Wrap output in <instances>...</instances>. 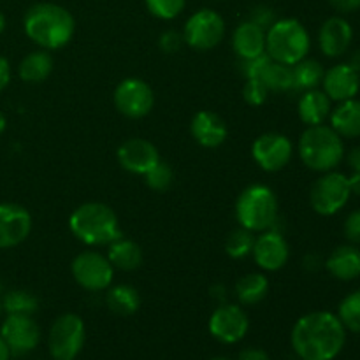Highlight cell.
Wrapping results in <instances>:
<instances>
[{"label": "cell", "mask_w": 360, "mask_h": 360, "mask_svg": "<svg viewBox=\"0 0 360 360\" xmlns=\"http://www.w3.org/2000/svg\"><path fill=\"white\" fill-rule=\"evenodd\" d=\"M347 341V329L338 315L313 311L295 322L290 343L295 355L302 360H334Z\"/></svg>", "instance_id": "obj_1"}, {"label": "cell", "mask_w": 360, "mask_h": 360, "mask_svg": "<svg viewBox=\"0 0 360 360\" xmlns=\"http://www.w3.org/2000/svg\"><path fill=\"white\" fill-rule=\"evenodd\" d=\"M27 37L46 51L62 49L72 41L76 21L65 7L51 2L32 6L23 18Z\"/></svg>", "instance_id": "obj_2"}, {"label": "cell", "mask_w": 360, "mask_h": 360, "mask_svg": "<svg viewBox=\"0 0 360 360\" xmlns=\"http://www.w3.org/2000/svg\"><path fill=\"white\" fill-rule=\"evenodd\" d=\"M69 229L74 238L86 246H109L122 238L120 221L112 207L104 202H84L69 217Z\"/></svg>", "instance_id": "obj_3"}, {"label": "cell", "mask_w": 360, "mask_h": 360, "mask_svg": "<svg viewBox=\"0 0 360 360\" xmlns=\"http://www.w3.org/2000/svg\"><path fill=\"white\" fill-rule=\"evenodd\" d=\"M302 164L315 172L336 171L345 158L343 137L330 125L308 127L297 144Z\"/></svg>", "instance_id": "obj_4"}, {"label": "cell", "mask_w": 360, "mask_h": 360, "mask_svg": "<svg viewBox=\"0 0 360 360\" xmlns=\"http://www.w3.org/2000/svg\"><path fill=\"white\" fill-rule=\"evenodd\" d=\"M234 213L239 227L259 234L276 227L280 204L276 193L267 185H250L239 193Z\"/></svg>", "instance_id": "obj_5"}, {"label": "cell", "mask_w": 360, "mask_h": 360, "mask_svg": "<svg viewBox=\"0 0 360 360\" xmlns=\"http://www.w3.org/2000/svg\"><path fill=\"white\" fill-rule=\"evenodd\" d=\"M309 49L311 37L299 20L281 18L266 30V53L274 62L292 67L304 60Z\"/></svg>", "instance_id": "obj_6"}, {"label": "cell", "mask_w": 360, "mask_h": 360, "mask_svg": "<svg viewBox=\"0 0 360 360\" xmlns=\"http://www.w3.org/2000/svg\"><path fill=\"white\" fill-rule=\"evenodd\" d=\"M86 340V327L76 313H63L51 323L48 350L53 360H76Z\"/></svg>", "instance_id": "obj_7"}, {"label": "cell", "mask_w": 360, "mask_h": 360, "mask_svg": "<svg viewBox=\"0 0 360 360\" xmlns=\"http://www.w3.org/2000/svg\"><path fill=\"white\" fill-rule=\"evenodd\" d=\"M352 197L348 176L343 172H322L309 190V204L320 217H333L340 213Z\"/></svg>", "instance_id": "obj_8"}, {"label": "cell", "mask_w": 360, "mask_h": 360, "mask_svg": "<svg viewBox=\"0 0 360 360\" xmlns=\"http://www.w3.org/2000/svg\"><path fill=\"white\" fill-rule=\"evenodd\" d=\"M74 281L86 292H105L115 280V267L108 255L97 250H86L74 257L70 264Z\"/></svg>", "instance_id": "obj_9"}, {"label": "cell", "mask_w": 360, "mask_h": 360, "mask_svg": "<svg viewBox=\"0 0 360 360\" xmlns=\"http://www.w3.org/2000/svg\"><path fill=\"white\" fill-rule=\"evenodd\" d=\"M181 34L188 48L195 51H210L224 41L225 21L217 11L199 9L186 20Z\"/></svg>", "instance_id": "obj_10"}, {"label": "cell", "mask_w": 360, "mask_h": 360, "mask_svg": "<svg viewBox=\"0 0 360 360\" xmlns=\"http://www.w3.org/2000/svg\"><path fill=\"white\" fill-rule=\"evenodd\" d=\"M112 102L120 115L139 120L151 112L155 105V91L146 81L139 77H127L120 81L112 94Z\"/></svg>", "instance_id": "obj_11"}, {"label": "cell", "mask_w": 360, "mask_h": 360, "mask_svg": "<svg viewBox=\"0 0 360 360\" xmlns=\"http://www.w3.org/2000/svg\"><path fill=\"white\" fill-rule=\"evenodd\" d=\"M210 334L217 341L225 345H234L245 340L250 329V319L241 304L221 302L211 313L207 322Z\"/></svg>", "instance_id": "obj_12"}, {"label": "cell", "mask_w": 360, "mask_h": 360, "mask_svg": "<svg viewBox=\"0 0 360 360\" xmlns=\"http://www.w3.org/2000/svg\"><path fill=\"white\" fill-rule=\"evenodd\" d=\"M252 157L262 171H283L294 158V143L285 134L266 132L253 141Z\"/></svg>", "instance_id": "obj_13"}, {"label": "cell", "mask_w": 360, "mask_h": 360, "mask_svg": "<svg viewBox=\"0 0 360 360\" xmlns=\"http://www.w3.org/2000/svg\"><path fill=\"white\" fill-rule=\"evenodd\" d=\"M252 257L259 269L266 273H276L287 266L290 259V246L281 232H278L276 229H269L255 236Z\"/></svg>", "instance_id": "obj_14"}, {"label": "cell", "mask_w": 360, "mask_h": 360, "mask_svg": "<svg viewBox=\"0 0 360 360\" xmlns=\"http://www.w3.org/2000/svg\"><path fill=\"white\" fill-rule=\"evenodd\" d=\"M0 336L9 347L11 355L30 354L41 341V329L34 316L7 315L0 327Z\"/></svg>", "instance_id": "obj_15"}, {"label": "cell", "mask_w": 360, "mask_h": 360, "mask_svg": "<svg viewBox=\"0 0 360 360\" xmlns=\"http://www.w3.org/2000/svg\"><path fill=\"white\" fill-rule=\"evenodd\" d=\"M118 164L130 174L144 176L162 160L157 146L143 137H130L116 151Z\"/></svg>", "instance_id": "obj_16"}, {"label": "cell", "mask_w": 360, "mask_h": 360, "mask_svg": "<svg viewBox=\"0 0 360 360\" xmlns=\"http://www.w3.org/2000/svg\"><path fill=\"white\" fill-rule=\"evenodd\" d=\"M32 232V214L27 207L0 202V250H9L27 241Z\"/></svg>", "instance_id": "obj_17"}, {"label": "cell", "mask_w": 360, "mask_h": 360, "mask_svg": "<svg viewBox=\"0 0 360 360\" xmlns=\"http://www.w3.org/2000/svg\"><path fill=\"white\" fill-rule=\"evenodd\" d=\"M322 90L333 102L355 98L360 90V72L350 63H338L323 72Z\"/></svg>", "instance_id": "obj_18"}, {"label": "cell", "mask_w": 360, "mask_h": 360, "mask_svg": "<svg viewBox=\"0 0 360 360\" xmlns=\"http://www.w3.org/2000/svg\"><path fill=\"white\" fill-rule=\"evenodd\" d=\"M190 134L199 146L217 150L227 141L229 129L224 118L213 111H199L190 122Z\"/></svg>", "instance_id": "obj_19"}, {"label": "cell", "mask_w": 360, "mask_h": 360, "mask_svg": "<svg viewBox=\"0 0 360 360\" xmlns=\"http://www.w3.org/2000/svg\"><path fill=\"white\" fill-rule=\"evenodd\" d=\"M354 39V28L345 18L333 16L323 21L319 30L320 51L329 58H338L348 51Z\"/></svg>", "instance_id": "obj_20"}, {"label": "cell", "mask_w": 360, "mask_h": 360, "mask_svg": "<svg viewBox=\"0 0 360 360\" xmlns=\"http://www.w3.org/2000/svg\"><path fill=\"white\" fill-rule=\"evenodd\" d=\"M232 49L239 60L264 55L266 53V30L250 20L243 21L232 34Z\"/></svg>", "instance_id": "obj_21"}, {"label": "cell", "mask_w": 360, "mask_h": 360, "mask_svg": "<svg viewBox=\"0 0 360 360\" xmlns=\"http://www.w3.org/2000/svg\"><path fill=\"white\" fill-rule=\"evenodd\" d=\"M327 273L340 281H352L360 276V248L357 245L338 246L326 260Z\"/></svg>", "instance_id": "obj_22"}, {"label": "cell", "mask_w": 360, "mask_h": 360, "mask_svg": "<svg viewBox=\"0 0 360 360\" xmlns=\"http://www.w3.org/2000/svg\"><path fill=\"white\" fill-rule=\"evenodd\" d=\"M330 111H333V101L327 97L326 91L319 90V88L302 91L297 102V115L306 127L326 123V120L330 116Z\"/></svg>", "instance_id": "obj_23"}, {"label": "cell", "mask_w": 360, "mask_h": 360, "mask_svg": "<svg viewBox=\"0 0 360 360\" xmlns=\"http://www.w3.org/2000/svg\"><path fill=\"white\" fill-rule=\"evenodd\" d=\"M330 127L340 134L343 139H355L360 137V101L338 102L336 108L330 111Z\"/></svg>", "instance_id": "obj_24"}, {"label": "cell", "mask_w": 360, "mask_h": 360, "mask_svg": "<svg viewBox=\"0 0 360 360\" xmlns=\"http://www.w3.org/2000/svg\"><path fill=\"white\" fill-rule=\"evenodd\" d=\"M108 259L115 271H123V273H130V271L139 269L143 264V250L132 239L118 238L108 246Z\"/></svg>", "instance_id": "obj_25"}, {"label": "cell", "mask_w": 360, "mask_h": 360, "mask_svg": "<svg viewBox=\"0 0 360 360\" xmlns=\"http://www.w3.org/2000/svg\"><path fill=\"white\" fill-rule=\"evenodd\" d=\"M53 67H55V60H53L51 51H46V49H35L30 51L18 65V76L21 81L28 84H37L42 81L48 79L53 72Z\"/></svg>", "instance_id": "obj_26"}, {"label": "cell", "mask_w": 360, "mask_h": 360, "mask_svg": "<svg viewBox=\"0 0 360 360\" xmlns=\"http://www.w3.org/2000/svg\"><path fill=\"white\" fill-rule=\"evenodd\" d=\"M234 294L241 306H255L269 294V280L264 273H248L236 281Z\"/></svg>", "instance_id": "obj_27"}, {"label": "cell", "mask_w": 360, "mask_h": 360, "mask_svg": "<svg viewBox=\"0 0 360 360\" xmlns=\"http://www.w3.org/2000/svg\"><path fill=\"white\" fill-rule=\"evenodd\" d=\"M105 304H108V308L115 315L130 316L139 309L141 295L137 288H134L132 285H111L105 290Z\"/></svg>", "instance_id": "obj_28"}, {"label": "cell", "mask_w": 360, "mask_h": 360, "mask_svg": "<svg viewBox=\"0 0 360 360\" xmlns=\"http://www.w3.org/2000/svg\"><path fill=\"white\" fill-rule=\"evenodd\" d=\"M323 67L316 60L308 58L301 60L292 65V76H294V91H308L319 88L323 79Z\"/></svg>", "instance_id": "obj_29"}, {"label": "cell", "mask_w": 360, "mask_h": 360, "mask_svg": "<svg viewBox=\"0 0 360 360\" xmlns=\"http://www.w3.org/2000/svg\"><path fill=\"white\" fill-rule=\"evenodd\" d=\"M260 79H262V83L266 84L269 91L285 94V91L294 90L292 67L285 65V63H280V62H274V60H271V62L267 63V67L264 69Z\"/></svg>", "instance_id": "obj_30"}, {"label": "cell", "mask_w": 360, "mask_h": 360, "mask_svg": "<svg viewBox=\"0 0 360 360\" xmlns=\"http://www.w3.org/2000/svg\"><path fill=\"white\" fill-rule=\"evenodd\" d=\"M2 309L7 315H30L39 309V301L34 294L27 290H11L4 295Z\"/></svg>", "instance_id": "obj_31"}, {"label": "cell", "mask_w": 360, "mask_h": 360, "mask_svg": "<svg viewBox=\"0 0 360 360\" xmlns=\"http://www.w3.org/2000/svg\"><path fill=\"white\" fill-rule=\"evenodd\" d=\"M255 234L248 229L238 227L225 239V253L234 260H243L252 255Z\"/></svg>", "instance_id": "obj_32"}, {"label": "cell", "mask_w": 360, "mask_h": 360, "mask_svg": "<svg viewBox=\"0 0 360 360\" xmlns=\"http://www.w3.org/2000/svg\"><path fill=\"white\" fill-rule=\"evenodd\" d=\"M338 319L341 320L345 329L360 334V290L352 292L341 301L338 308Z\"/></svg>", "instance_id": "obj_33"}, {"label": "cell", "mask_w": 360, "mask_h": 360, "mask_svg": "<svg viewBox=\"0 0 360 360\" xmlns=\"http://www.w3.org/2000/svg\"><path fill=\"white\" fill-rule=\"evenodd\" d=\"M143 178L148 188H151L153 192H165V190L171 188L172 183H174V171L171 169V165L160 160L151 171H148Z\"/></svg>", "instance_id": "obj_34"}, {"label": "cell", "mask_w": 360, "mask_h": 360, "mask_svg": "<svg viewBox=\"0 0 360 360\" xmlns=\"http://www.w3.org/2000/svg\"><path fill=\"white\" fill-rule=\"evenodd\" d=\"M148 11L158 20H174L183 13L186 0H144Z\"/></svg>", "instance_id": "obj_35"}, {"label": "cell", "mask_w": 360, "mask_h": 360, "mask_svg": "<svg viewBox=\"0 0 360 360\" xmlns=\"http://www.w3.org/2000/svg\"><path fill=\"white\" fill-rule=\"evenodd\" d=\"M271 91L267 90L266 84L262 83L260 77H250L245 81V86H243V98H245L246 104L250 105H259L266 104L267 98H269Z\"/></svg>", "instance_id": "obj_36"}, {"label": "cell", "mask_w": 360, "mask_h": 360, "mask_svg": "<svg viewBox=\"0 0 360 360\" xmlns=\"http://www.w3.org/2000/svg\"><path fill=\"white\" fill-rule=\"evenodd\" d=\"M269 62L271 56L267 55V53H264V55L255 56V58L239 60V70H241V74L245 76V79H250V77H260Z\"/></svg>", "instance_id": "obj_37"}, {"label": "cell", "mask_w": 360, "mask_h": 360, "mask_svg": "<svg viewBox=\"0 0 360 360\" xmlns=\"http://www.w3.org/2000/svg\"><path fill=\"white\" fill-rule=\"evenodd\" d=\"M183 44H185V39H183L181 32L178 30H165L158 37V48L165 55H174L181 49Z\"/></svg>", "instance_id": "obj_38"}, {"label": "cell", "mask_w": 360, "mask_h": 360, "mask_svg": "<svg viewBox=\"0 0 360 360\" xmlns=\"http://www.w3.org/2000/svg\"><path fill=\"white\" fill-rule=\"evenodd\" d=\"M345 238L352 243V245H360V210L352 211L347 217L343 225Z\"/></svg>", "instance_id": "obj_39"}, {"label": "cell", "mask_w": 360, "mask_h": 360, "mask_svg": "<svg viewBox=\"0 0 360 360\" xmlns=\"http://www.w3.org/2000/svg\"><path fill=\"white\" fill-rule=\"evenodd\" d=\"M250 21H253L255 25H259V27H262L264 30H267V28L271 27V25L276 21V16H274V11L271 9V7L267 6H257L255 9L250 13Z\"/></svg>", "instance_id": "obj_40"}, {"label": "cell", "mask_w": 360, "mask_h": 360, "mask_svg": "<svg viewBox=\"0 0 360 360\" xmlns=\"http://www.w3.org/2000/svg\"><path fill=\"white\" fill-rule=\"evenodd\" d=\"M11 77H13V70H11L9 60L0 56V94L9 86Z\"/></svg>", "instance_id": "obj_41"}, {"label": "cell", "mask_w": 360, "mask_h": 360, "mask_svg": "<svg viewBox=\"0 0 360 360\" xmlns=\"http://www.w3.org/2000/svg\"><path fill=\"white\" fill-rule=\"evenodd\" d=\"M329 2L340 13H354L360 9V0H329Z\"/></svg>", "instance_id": "obj_42"}, {"label": "cell", "mask_w": 360, "mask_h": 360, "mask_svg": "<svg viewBox=\"0 0 360 360\" xmlns=\"http://www.w3.org/2000/svg\"><path fill=\"white\" fill-rule=\"evenodd\" d=\"M238 360H269V355L267 352H264L262 348H245V350L239 354Z\"/></svg>", "instance_id": "obj_43"}, {"label": "cell", "mask_w": 360, "mask_h": 360, "mask_svg": "<svg viewBox=\"0 0 360 360\" xmlns=\"http://www.w3.org/2000/svg\"><path fill=\"white\" fill-rule=\"evenodd\" d=\"M348 165H350L352 172H359L360 174V146L354 148V150L348 153Z\"/></svg>", "instance_id": "obj_44"}, {"label": "cell", "mask_w": 360, "mask_h": 360, "mask_svg": "<svg viewBox=\"0 0 360 360\" xmlns=\"http://www.w3.org/2000/svg\"><path fill=\"white\" fill-rule=\"evenodd\" d=\"M348 183H350V190L355 195H360V174L359 172H354V174L348 178Z\"/></svg>", "instance_id": "obj_45"}, {"label": "cell", "mask_w": 360, "mask_h": 360, "mask_svg": "<svg viewBox=\"0 0 360 360\" xmlns=\"http://www.w3.org/2000/svg\"><path fill=\"white\" fill-rule=\"evenodd\" d=\"M225 292H227V288H225L224 285H217V287L213 288V297H217L218 304H221V302H227L225 301Z\"/></svg>", "instance_id": "obj_46"}, {"label": "cell", "mask_w": 360, "mask_h": 360, "mask_svg": "<svg viewBox=\"0 0 360 360\" xmlns=\"http://www.w3.org/2000/svg\"><path fill=\"white\" fill-rule=\"evenodd\" d=\"M9 359H11L9 347H7L6 341H4L2 336H0V360H9Z\"/></svg>", "instance_id": "obj_47"}, {"label": "cell", "mask_w": 360, "mask_h": 360, "mask_svg": "<svg viewBox=\"0 0 360 360\" xmlns=\"http://www.w3.org/2000/svg\"><path fill=\"white\" fill-rule=\"evenodd\" d=\"M347 63H350L355 70H359L360 72V51H355L354 55L350 56V62H347Z\"/></svg>", "instance_id": "obj_48"}, {"label": "cell", "mask_w": 360, "mask_h": 360, "mask_svg": "<svg viewBox=\"0 0 360 360\" xmlns=\"http://www.w3.org/2000/svg\"><path fill=\"white\" fill-rule=\"evenodd\" d=\"M6 127H7V120H6V116H4L2 112H0V136H2V134H4Z\"/></svg>", "instance_id": "obj_49"}, {"label": "cell", "mask_w": 360, "mask_h": 360, "mask_svg": "<svg viewBox=\"0 0 360 360\" xmlns=\"http://www.w3.org/2000/svg\"><path fill=\"white\" fill-rule=\"evenodd\" d=\"M4 30H6V16L0 13V35H2Z\"/></svg>", "instance_id": "obj_50"}, {"label": "cell", "mask_w": 360, "mask_h": 360, "mask_svg": "<svg viewBox=\"0 0 360 360\" xmlns=\"http://www.w3.org/2000/svg\"><path fill=\"white\" fill-rule=\"evenodd\" d=\"M210 360H229V359H224V357H214V359H210Z\"/></svg>", "instance_id": "obj_51"}, {"label": "cell", "mask_w": 360, "mask_h": 360, "mask_svg": "<svg viewBox=\"0 0 360 360\" xmlns=\"http://www.w3.org/2000/svg\"><path fill=\"white\" fill-rule=\"evenodd\" d=\"M2 311H4V309H2V302H0V316H2Z\"/></svg>", "instance_id": "obj_52"}]
</instances>
